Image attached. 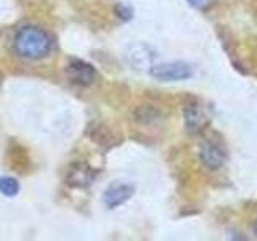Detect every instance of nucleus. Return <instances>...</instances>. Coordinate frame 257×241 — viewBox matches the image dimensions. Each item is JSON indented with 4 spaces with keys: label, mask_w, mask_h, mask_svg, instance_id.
<instances>
[{
    "label": "nucleus",
    "mask_w": 257,
    "mask_h": 241,
    "mask_svg": "<svg viewBox=\"0 0 257 241\" xmlns=\"http://www.w3.org/2000/svg\"><path fill=\"white\" fill-rule=\"evenodd\" d=\"M151 77L163 82H174V80H187L195 74V68L183 61H172L164 64H156L150 68Z\"/></svg>",
    "instance_id": "obj_2"
},
{
    "label": "nucleus",
    "mask_w": 257,
    "mask_h": 241,
    "mask_svg": "<svg viewBox=\"0 0 257 241\" xmlns=\"http://www.w3.org/2000/svg\"><path fill=\"white\" fill-rule=\"evenodd\" d=\"M199 159L209 171H219L227 161V151L214 139H206L199 147Z\"/></svg>",
    "instance_id": "obj_3"
},
{
    "label": "nucleus",
    "mask_w": 257,
    "mask_h": 241,
    "mask_svg": "<svg viewBox=\"0 0 257 241\" xmlns=\"http://www.w3.org/2000/svg\"><path fill=\"white\" fill-rule=\"evenodd\" d=\"M183 117H185V126H187V129L191 134L203 131L207 124V117L203 108H199V104H188L183 111Z\"/></svg>",
    "instance_id": "obj_8"
},
{
    "label": "nucleus",
    "mask_w": 257,
    "mask_h": 241,
    "mask_svg": "<svg viewBox=\"0 0 257 241\" xmlns=\"http://www.w3.org/2000/svg\"><path fill=\"white\" fill-rule=\"evenodd\" d=\"M254 231H255V235H257V222L254 223Z\"/></svg>",
    "instance_id": "obj_12"
},
{
    "label": "nucleus",
    "mask_w": 257,
    "mask_h": 241,
    "mask_svg": "<svg viewBox=\"0 0 257 241\" xmlns=\"http://www.w3.org/2000/svg\"><path fill=\"white\" fill-rule=\"evenodd\" d=\"M96 177V171L87 163H74L68 171L66 182L69 187L74 188H87Z\"/></svg>",
    "instance_id": "obj_5"
},
{
    "label": "nucleus",
    "mask_w": 257,
    "mask_h": 241,
    "mask_svg": "<svg viewBox=\"0 0 257 241\" xmlns=\"http://www.w3.org/2000/svg\"><path fill=\"white\" fill-rule=\"evenodd\" d=\"M155 56H156L155 52H153L148 45H143V44H135L132 47H128V50H127V61L135 69L151 68L153 61H155Z\"/></svg>",
    "instance_id": "obj_7"
},
{
    "label": "nucleus",
    "mask_w": 257,
    "mask_h": 241,
    "mask_svg": "<svg viewBox=\"0 0 257 241\" xmlns=\"http://www.w3.org/2000/svg\"><path fill=\"white\" fill-rule=\"evenodd\" d=\"M20 191V183L15 180L13 177H0V193L8 198H13L18 195Z\"/></svg>",
    "instance_id": "obj_9"
},
{
    "label": "nucleus",
    "mask_w": 257,
    "mask_h": 241,
    "mask_svg": "<svg viewBox=\"0 0 257 241\" xmlns=\"http://www.w3.org/2000/svg\"><path fill=\"white\" fill-rule=\"evenodd\" d=\"M13 48L24 60H40L53 50V39L48 32L34 24H26L16 31Z\"/></svg>",
    "instance_id": "obj_1"
},
{
    "label": "nucleus",
    "mask_w": 257,
    "mask_h": 241,
    "mask_svg": "<svg viewBox=\"0 0 257 241\" xmlns=\"http://www.w3.org/2000/svg\"><path fill=\"white\" fill-rule=\"evenodd\" d=\"M66 74L72 82L79 84V85H90L96 79L95 68L92 64H88L87 61H82V60H71L68 64Z\"/></svg>",
    "instance_id": "obj_6"
},
{
    "label": "nucleus",
    "mask_w": 257,
    "mask_h": 241,
    "mask_svg": "<svg viewBox=\"0 0 257 241\" xmlns=\"http://www.w3.org/2000/svg\"><path fill=\"white\" fill-rule=\"evenodd\" d=\"M134 193L135 188L128 183H122V182L111 183L103 193V203L106 204V207L114 209L131 199L134 196Z\"/></svg>",
    "instance_id": "obj_4"
},
{
    "label": "nucleus",
    "mask_w": 257,
    "mask_h": 241,
    "mask_svg": "<svg viewBox=\"0 0 257 241\" xmlns=\"http://www.w3.org/2000/svg\"><path fill=\"white\" fill-rule=\"evenodd\" d=\"M187 2L191 7L198 8V10H206V8H209L214 4V0H187Z\"/></svg>",
    "instance_id": "obj_11"
},
{
    "label": "nucleus",
    "mask_w": 257,
    "mask_h": 241,
    "mask_svg": "<svg viewBox=\"0 0 257 241\" xmlns=\"http://www.w3.org/2000/svg\"><path fill=\"white\" fill-rule=\"evenodd\" d=\"M114 12H116V15L119 16V18L124 20V21H128L132 18V15H134L132 8L128 5H125V4H117L116 8H114Z\"/></svg>",
    "instance_id": "obj_10"
}]
</instances>
